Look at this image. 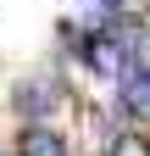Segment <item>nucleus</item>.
Instances as JSON below:
<instances>
[{"mask_svg":"<svg viewBox=\"0 0 150 156\" xmlns=\"http://www.w3.org/2000/svg\"><path fill=\"white\" fill-rule=\"evenodd\" d=\"M11 106L28 117V123H45V117L61 106V78H22L11 89Z\"/></svg>","mask_w":150,"mask_h":156,"instance_id":"obj_1","label":"nucleus"},{"mask_svg":"<svg viewBox=\"0 0 150 156\" xmlns=\"http://www.w3.org/2000/svg\"><path fill=\"white\" fill-rule=\"evenodd\" d=\"M122 112L150 117V73H122Z\"/></svg>","mask_w":150,"mask_h":156,"instance_id":"obj_4","label":"nucleus"},{"mask_svg":"<svg viewBox=\"0 0 150 156\" xmlns=\"http://www.w3.org/2000/svg\"><path fill=\"white\" fill-rule=\"evenodd\" d=\"M78 50H84V62L95 67L100 78H122V73H128V50H122L117 34H89Z\"/></svg>","mask_w":150,"mask_h":156,"instance_id":"obj_2","label":"nucleus"},{"mask_svg":"<svg viewBox=\"0 0 150 156\" xmlns=\"http://www.w3.org/2000/svg\"><path fill=\"white\" fill-rule=\"evenodd\" d=\"M106 156H150V134H134V128H128V134H117V140L106 145Z\"/></svg>","mask_w":150,"mask_h":156,"instance_id":"obj_5","label":"nucleus"},{"mask_svg":"<svg viewBox=\"0 0 150 156\" xmlns=\"http://www.w3.org/2000/svg\"><path fill=\"white\" fill-rule=\"evenodd\" d=\"M17 156H67V140L50 123H28L22 134H17Z\"/></svg>","mask_w":150,"mask_h":156,"instance_id":"obj_3","label":"nucleus"}]
</instances>
